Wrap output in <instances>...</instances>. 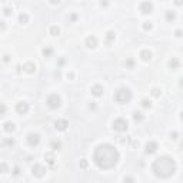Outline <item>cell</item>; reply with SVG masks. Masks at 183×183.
I'll return each instance as SVG.
<instances>
[{"label": "cell", "mask_w": 183, "mask_h": 183, "mask_svg": "<svg viewBox=\"0 0 183 183\" xmlns=\"http://www.w3.org/2000/svg\"><path fill=\"white\" fill-rule=\"evenodd\" d=\"M120 153L110 143H102L93 150V163L99 169H112L119 163Z\"/></svg>", "instance_id": "cell-1"}, {"label": "cell", "mask_w": 183, "mask_h": 183, "mask_svg": "<svg viewBox=\"0 0 183 183\" xmlns=\"http://www.w3.org/2000/svg\"><path fill=\"white\" fill-rule=\"evenodd\" d=\"M177 170L176 160L169 156H160L152 163V172L159 179H169Z\"/></svg>", "instance_id": "cell-2"}, {"label": "cell", "mask_w": 183, "mask_h": 183, "mask_svg": "<svg viewBox=\"0 0 183 183\" xmlns=\"http://www.w3.org/2000/svg\"><path fill=\"white\" fill-rule=\"evenodd\" d=\"M113 99L119 104H126V103H129L132 100V92L127 87H120V89H117L116 92H115Z\"/></svg>", "instance_id": "cell-3"}, {"label": "cell", "mask_w": 183, "mask_h": 183, "mask_svg": "<svg viewBox=\"0 0 183 183\" xmlns=\"http://www.w3.org/2000/svg\"><path fill=\"white\" fill-rule=\"evenodd\" d=\"M46 104H47L49 109H53V110H54V109L60 107V104H62V99H60L59 95L53 93V95H49V96H47V99H46Z\"/></svg>", "instance_id": "cell-4"}, {"label": "cell", "mask_w": 183, "mask_h": 183, "mask_svg": "<svg viewBox=\"0 0 183 183\" xmlns=\"http://www.w3.org/2000/svg\"><path fill=\"white\" fill-rule=\"evenodd\" d=\"M113 129L116 130V132H126L127 129H129V123H127V120L126 119H123V117H119L116 119L115 122H113Z\"/></svg>", "instance_id": "cell-5"}, {"label": "cell", "mask_w": 183, "mask_h": 183, "mask_svg": "<svg viewBox=\"0 0 183 183\" xmlns=\"http://www.w3.org/2000/svg\"><path fill=\"white\" fill-rule=\"evenodd\" d=\"M46 172H47V169L43 166V165H40V163H36V165L32 167V173H33L34 177H43V176L46 175Z\"/></svg>", "instance_id": "cell-6"}, {"label": "cell", "mask_w": 183, "mask_h": 183, "mask_svg": "<svg viewBox=\"0 0 183 183\" xmlns=\"http://www.w3.org/2000/svg\"><path fill=\"white\" fill-rule=\"evenodd\" d=\"M26 140H27V145H29V146L36 148V146L40 143V134L39 133H29L27 137H26Z\"/></svg>", "instance_id": "cell-7"}, {"label": "cell", "mask_w": 183, "mask_h": 183, "mask_svg": "<svg viewBox=\"0 0 183 183\" xmlns=\"http://www.w3.org/2000/svg\"><path fill=\"white\" fill-rule=\"evenodd\" d=\"M139 9H140V12L143 15H150L153 12V3L152 1H142L140 6H139Z\"/></svg>", "instance_id": "cell-8"}, {"label": "cell", "mask_w": 183, "mask_h": 183, "mask_svg": "<svg viewBox=\"0 0 183 183\" xmlns=\"http://www.w3.org/2000/svg\"><path fill=\"white\" fill-rule=\"evenodd\" d=\"M29 109H30V106H29V103L27 102H19L16 104V112L19 115H26L27 112H29Z\"/></svg>", "instance_id": "cell-9"}, {"label": "cell", "mask_w": 183, "mask_h": 183, "mask_svg": "<svg viewBox=\"0 0 183 183\" xmlns=\"http://www.w3.org/2000/svg\"><path fill=\"white\" fill-rule=\"evenodd\" d=\"M67 127H69V122H67L66 119H57L54 122V129L59 130V132H65Z\"/></svg>", "instance_id": "cell-10"}, {"label": "cell", "mask_w": 183, "mask_h": 183, "mask_svg": "<svg viewBox=\"0 0 183 183\" xmlns=\"http://www.w3.org/2000/svg\"><path fill=\"white\" fill-rule=\"evenodd\" d=\"M159 149V145L156 143V142H148L146 143V146H145V152H146V154H153V153H156Z\"/></svg>", "instance_id": "cell-11"}, {"label": "cell", "mask_w": 183, "mask_h": 183, "mask_svg": "<svg viewBox=\"0 0 183 183\" xmlns=\"http://www.w3.org/2000/svg\"><path fill=\"white\" fill-rule=\"evenodd\" d=\"M84 45H86V47H89V49H95V47L97 46V37H96V36H87L86 40H84Z\"/></svg>", "instance_id": "cell-12"}, {"label": "cell", "mask_w": 183, "mask_h": 183, "mask_svg": "<svg viewBox=\"0 0 183 183\" xmlns=\"http://www.w3.org/2000/svg\"><path fill=\"white\" fill-rule=\"evenodd\" d=\"M103 93H104L103 86H100V84H95V86L92 87V95H93L95 97H100V96H103Z\"/></svg>", "instance_id": "cell-13"}, {"label": "cell", "mask_w": 183, "mask_h": 183, "mask_svg": "<svg viewBox=\"0 0 183 183\" xmlns=\"http://www.w3.org/2000/svg\"><path fill=\"white\" fill-rule=\"evenodd\" d=\"M23 70H24L26 73H29V74H33L34 72H36V65L32 63V62H27V63L23 65Z\"/></svg>", "instance_id": "cell-14"}, {"label": "cell", "mask_w": 183, "mask_h": 183, "mask_svg": "<svg viewBox=\"0 0 183 183\" xmlns=\"http://www.w3.org/2000/svg\"><path fill=\"white\" fill-rule=\"evenodd\" d=\"M169 67H170L172 70H177V69L180 67V60H179L177 57H172V59L169 60Z\"/></svg>", "instance_id": "cell-15"}, {"label": "cell", "mask_w": 183, "mask_h": 183, "mask_svg": "<svg viewBox=\"0 0 183 183\" xmlns=\"http://www.w3.org/2000/svg\"><path fill=\"white\" fill-rule=\"evenodd\" d=\"M3 129H4V132H7V133H13V132L16 130V125H15L13 122H6V123L3 125Z\"/></svg>", "instance_id": "cell-16"}, {"label": "cell", "mask_w": 183, "mask_h": 183, "mask_svg": "<svg viewBox=\"0 0 183 183\" xmlns=\"http://www.w3.org/2000/svg\"><path fill=\"white\" fill-rule=\"evenodd\" d=\"M140 59H142L143 62H150V59H152V51L148 49L142 50V51H140Z\"/></svg>", "instance_id": "cell-17"}, {"label": "cell", "mask_w": 183, "mask_h": 183, "mask_svg": "<svg viewBox=\"0 0 183 183\" xmlns=\"http://www.w3.org/2000/svg\"><path fill=\"white\" fill-rule=\"evenodd\" d=\"M45 160H46V163H49L50 166H53V165H54V160H56L54 153H53V152H47V153L45 154Z\"/></svg>", "instance_id": "cell-18"}, {"label": "cell", "mask_w": 183, "mask_h": 183, "mask_svg": "<svg viewBox=\"0 0 183 183\" xmlns=\"http://www.w3.org/2000/svg\"><path fill=\"white\" fill-rule=\"evenodd\" d=\"M42 54L46 57V59H49V57H51L53 56V47H50V46H46L45 49L42 50Z\"/></svg>", "instance_id": "cell-19"}, {"label": "cell", "mask_w": 183, "mask_h": 183, "mask_svg": "<svg viewBox=\"0 0 183 183\" xmlns=\"http://www.w3.org/2000/svg\"><path fill=\"white\" fill-rule=\"evenodd\" d=\"M115 39H116V33L115 32H107L106 33V43L107 45H110L112 42H115Z\"/></svg>", "instance_id": "cell-20"}, {"label": "cell", "mask_w": 183, "mask_h": 183, "mask_svg": "<svg viewBox=\"0 0 183 183\" xmlns=\"http://www.w3.org/2000/svg\"><path fill=\"white\" fill-rule=\"evenodd\" d=\"M50 148L54 150V152H56V150H62V143H60L59 140H51V142H50Z\"/></svg>", "instance_id": "cell-21"}, {"label": "cell", "mask_w": 183, "mask_h": 183, "mask_svg": "<svg viewBox=\"0 0 183 183\" xmlns=\"http://www.w3.org/2000/svg\"><path fill=\"white\" fill-rule=\"evenodd\" d=\"M143 119H145V115H143L142 112L134 110V112H133V120H134V122H142Z\"/></svg>", "instance_id": "cell-22"}, {"label": "cell", "mask_w": 183, "mask_h": 183, "mask_svg": "<svg viewBox=\"0 0 183 183\" xmlns=\"http://www.w3.org/2000/svg\"><path fill=\"white\" fill-rule=\"evenodd\" d=\"M27 22H29V15H27V13H20V15H19V23L26 24Z\"/></svg>", "instance_id": "cell-23"}, {"label": "cell", "mask_w": 183, "mask_h": 183, "mask_svg": "<svg viewBox=\"0 0 183 183\" xmlns=\"http://www.w3.org/2000/svg\"><path fill=\"white\" fill-rule=\"evenodd\" d=\"M165 17H166L167 22H173V20L176 19V13H175V12H172V10H167L166 15H165Z\"/></svg>", "instance_id": "cell-24"}, {"label": "cell", "mask_w": 183, "mask_h": 183, "mask_svg": "<svg viewBox=\"0 0 183 183\" xmlns=\"http://www.w3.org/2000/svg\"><path fill=\"white\" fill-rule=\"evenodd\" d=\"M140 104H142V107H145V109H150V107H152V102H150L149 99H142Z\"/></svg>", "instance_id": "cell-25"}, {"label": "cell", "mask_w": 183, "mask_h": 183, "mask_svg": "<svg viewBox=\"0 0 183 183\" xmlns=\"http://www.w3.org/2000/svg\"><path fill=\"white\" fill-rule=\"evenodd\" d=\"M125 66L127 67V69H133V67H134V60L132 59V57L126 59V62H125Z\"/></svg>", "instance_id": "cell-26"}, {"label": "cell", "mask_w": 183, "mask_h": 183, "mask_svg": "<svg viewBox=\"0 0 183 183\" xmlns=\"http://www.w3.org/2000/svg\"><path fill=\"white\" fill-rule=\"evenodd\" d=\"M9 172H10V169L7 163H0V173H9Z\"/></svg>", "instance_id": "cell-27"}, {"label": "cell", "mask_w": 183, "mask_h": 183, "mask_svg": "<svg viewBox=\"0 0 183 183\" xmlns=\"http://www.w3.org/2000/svg\"><path fill=\"white\" fill-rule=\"evenodd\" d=\"M59 33H60V29L57 26H51L50 27V34L51 36H59Z\"/></svg>", "instance_id": "cell-28"}, {"label": "cell", "mask_w": 183, "mask_h": 183, "mask_svg": "<svg viewBox=\"0 0 183 183\" xmlns=\"http://www.w3.org/2000/svg\"><path fill=\"white\" fill-rule=\"evenodd\" d=\"M160 95H162V90H160V89H157V87H153V89H152V96L159 97Z\"/></svg>", "instance_id": "cell-29"}, {"label": "cell", "mask_w": 183, "mask_h": 183, "mask_svg": "<svg viewBox=\"0 0 183 183\" xmlns=\"http://www.w3.org/2000/svg\"><path fill=\"white\" fill-rule=\"evenodd\" d=\"M142 27H143V30H146V32H148V30H152L153 24H152V22H145Z\"/></svg>", "instance_id": "cell-30"}, {"label": "cell", "mask_w": 183, "mask_h": 183, "mask_svg": "<svg viewBox=\"0 0 183 183\" xmlns=\"http://www.w3.org/2000/svg\"><path fill=\"white\" fill-rule=\"evenodd\" d=\"M6 110H7V107H6V106H4L3 103H0V117L6 115Z\"/></svg>", "instance_id": "cell-31"}, {"label": "cell", "mask_w": 183, "mask_h": 183, "mask_svg": "<svg viewBox=\"0 0 183 183\" xmlns=\"http://www.w3.org/2000/svg\"><path fill=\"white\" fill-rule=\"evenodd\" d=\"M123 183H136V180H134V177H132V176H126V177L123 179Z\"/></svg>", "instance_id": "cell-32"}, {"label": "cell", "mask_w": 183, "mask_h": 183, "mask_svg": "<svg viewBox=\"0 0 183 183\" xmlns=\"http://www.w3.org/2000/svg\"><path fill=\"white\" fill-rule=\"evenodd\" d=\"M12 12H13V10H12L10 7H4V9H3V13H4V16H10V15H12Z\"/></svg>", "instance_id": "cell-33"}, {"label": "cell", "mask_w": 183, "mask_h": 183, "mask_svg": "<svg viewBox=\"0 0 183 183\" xmlns=\"http://www.w3.org/2000/svg\"><path fill=\"white\" fill-rule=\"evenodd\" d=\"M10 60H12L10 54H4V56H3V62H4V63H9Z\"/></svg>", "instance_id": "cell-34"}, {"label": "cell", "mask_w": 183, "mask_h": 183, "mask_svg": "<svg viewBox=\"0 0 183 183\" xmlns=\"http://www.w3.org/2000/svg\"><path fill=\"white\" fill-rule=\"evenodd\" d=\"M80 166L83 167V169H86V167L89 166V163H87V160H86V159H82V160H80Z\"/></svg>", "instance_id": "cell-35"}, {"label": "cell", "mask_w": 183, "mask_h": 183, "mask_svg": "<svg viewBox=\"0 0 183 183\" xmlns=\"http://www.w3.org/2000/svg\"><path fill=\"white\" fill-rule=\"evenodd\" d=\"M69 20H70V22H76V20H77V15H76V13H72V15L69 16Z\"/></svg>", "instance_id": "cell-36"}, {"label": "cell", "mask_w": 183, "mask_h": 183, "mask_svg": "<svg viewBox=\"0 0 183 183\" xmlns=\"http://www.w3.org/2000/svg\"><path fill=\"white\" fill-rule=\"evenodd\" d=\"M65 63H66V59H65V57H60V59H59V62H57V65H59V66H63Z\"/></svg>", "instance_id": "cell-37"}, {"label": "cell", "mask_w": 183, "mask_h": 183, "mask_svg": "<svg viewBox=\"0 0 183 183\" xmlns=\"http://www.w3.org/2000/svg\"><path fill=\"white\" fill-rule=\"evenodd\" d=\"M6 145H7V146H13V145H15V140H13V139H7V140H6Z\"/></svg>", "instance_id": "cell-38"}, {"label": "cell", "mask_w": 183, "mask_h": 183, "mask_svg": "<svg viewBox=\"0 0 183 183\" xmlns=\"http://www.w3.org/2000/svg\"><path fill=\"white\" fill-rule=\"evenodd\" d=\"M13 175H15V176H19V175H20V167H15V170H13Z\"/></svg>", "instance_id": "cell-39"}, {"label": "cell", "mask_w": 183, "mask_h": 183, "mask_svg": "<svg viewBox=\"0 0 183 183\" xmlns=\"http://www.w3.org/2000/svg\"><path fill=\"white\" fill-rule=\"evenodd\" d=\"M177 136H179V133H177V132H173V133H170V137H172L173 140H176V139H177Z\"/></svg>", "instance_id": "cell-40"}, {"label": "cell", "mask_w": 183, "mask_h": 183, "mask_svg": "<svg viewBox=\"0 0 183 183\" xmlns=\"http://www.w3.org/2000/svg\"><path fill=\"white\" fill-rule=\"evenodd\" d=\"M89 109L95 110V109H96V104H95V103H90V104H89Z\"/></svg>", "instance_id": "cell-41"}, {"label": "cell", "mask_w": 183, "mask_h": 183, "mask_svg": "<svg viewBox=\"0 0 183 183\" xmlns=\"http://www.w3.org/2000/svg\"><path fill=\"white\" fill-rule=\"evenodd\" d=\"M176 37H182V30H176Z\"/></svg>", "instance_id": "cell-42"}, {"label": "cell", "mask_w": 183, "mask_h": 183, "mask_svg": "<svg viewBox=\"0 0 183 183\" xmlns=\"http://www.w3.org/2000/svg\"><path fill=\"white\" fill-rule=\"evenodd\" d=\"M73 77H74L73 73H67V79H73Z\"/></svg>", "instance_id": "cell-43"}, {"label": "cell", "mask_w": 183, "mask_h": 183, "mask_svg": "<svg viewBox=\"0 0 183 183\" xmlns=\"http://www.w3.org/2000/svg\"><path fill=\"white\" fill-rule=\"evenodd\" d=\"M4 27H6V26H4V23H3V22H0V32H1Z\"/></svg>", "instance_id": "cell-44"}, {"label": "cell", "mask_w": 183, "mask_h": 183, "mask_svg": "<svg viewBox=\"0 0 183 183\" xmlns=\"http://www.w3.org/2000/svg\"><path fill=\"white\" fill-rule=\"evenodd\" d=\"M107 4H109L107 1H100V6H107Z\"/></svg>", "instance_id": "cell-45"}]
</instances>
